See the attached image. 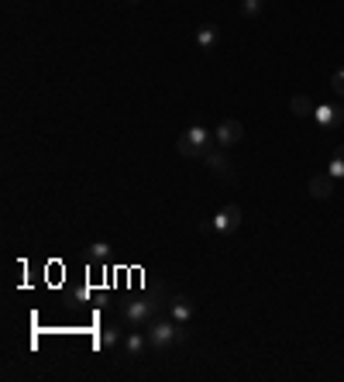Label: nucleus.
I'll return each instance as SVG.
<instances>
[{"label": "nucleus", "mask_w": 344, "mask_h": 382, "mask_svg": "<svg viewBox=\"0 0 344 382\" xmlns=\"http://www.w3.org/2000/svg\"><path fill=\"white\" fill-rule=\"evenodd\" d=\"M145 334H148V345H152V351H172V348H179L182 341H186V331H182V324H175V320H162V317H155L148 327H145Z\"/></svg>", "instance_id": "obj_1"}, {"label": "nucleus", "mask_w": 344, "mask_h": 382, "mask_svg": "<svg viewBox=\"0 0 344 382\" xmlns=\"http://www.w3.org/2000/svg\"><path fill=\"white\" fill-rule=\"evenodd\" d=\"M162 299H166V289H159V296H138V299H128V303L121 306V313H124V320H128L131 327H148V324L155 320Z\"/></svg>", "instance_id": "obj_2"}, {"label": "nucleus", "mask_w": 344, "mask_h": 382, "mask_svg": "<svg viewBox=\"0 0 344 382\" xmlns=\"http://www.w3.org/2000/svg\"><path fill=\"white\" fill-rule=\"evenodd\" d=\"M214 145H217V138H214L203 124H193V128H186L182 138L175 141V152H179L182 159H203Z\"/></svg>", "instance_id": "obj_3"}, {"label": "nucleus", "mask_w": 344, "mask_h": 382, "mask_svg": "<svg viewBox=\"0 0 344 382\" xmlns=\"http://www.w3.org/2000/svg\"><path fill=\"white\" fill-rule=\"evenodd\" d=\"M241 220H245L241 207H238V203H227V207H221V210L214 214V234H234V231L241 227Z\"/></svg>", "instance_id": "obj_4"}, {"label": "nucleus", "mask_w": 344, "mask_h": 382, "mask_svg": "<svg viewBox=\"0 0 344 382\" xmlns=\"http://www.w3.org/2000/svg\"><path fill=\"white\" fill-rule=\"evenodd\" d=\"M203 162H207V169H214L217 176H224V180H234V169H231L234 162L227 159V152H224L221 145H214V148L203 155Z\"/></svg>", "instance_id": "obj_5"}, {"label": "nucleus", "mask_w": 344, "mask_h": 382, "mask_svg": "<svg viewBox=\"0 0 344 382\" xmlns=\"http://www.w3.org/2000/svg\"><path fill=\"white\" fill-rule=\"evenodd\" d=\"M214 138H217L221 148H234V145L245 138V128H241V121H224V124L214 131Z\"/></svg>", "instance_id": "obj_6"}, {"label": "nucleus", "mask_w": 344, "mask_h": 382, "mask_svg": "<svg viewBox=\"0 0 344 382\" xmlns=\"http://www.w3.org/2000/svg\"><path fill=\"white\" fill-rule=\"evenodd\" d=\"M313 121H317L320 128H341V124H344V110H341V107H334V103H317Z\"/></svg>", "instance_id": "obj_7"}, {"label": "nucleus", "mask_w": 344, "mask_h": 382, "mask_svg": "<svg viewBox=\"0 0 344 382\" xmlns=\"http://www.w3.org/2000/svg\"><path fill=\"white\" fill-rule=\"evenodd\" d=\"M166 306H169V317L175 324H182V327L189 324V317H193V299L189 296H172Z\"/></svg>", "instance_id": "obj_8"}, {"label": "nucleus", "mask_w": 344, "mask_h": 382, "mask_svg": "<svg viewBox=\"0 0 344 382\" xmlns=\"http://www.w3.org/2000/svg\"><path fill=\"white\" fill-rule=\"evenodd\" d=\"M148 348H152V345H148V334H141V331H131V334L124 338V355H128V358H145Z\"/></svg>", "instance_id": "obj_9"}, {"label": "nucleus", "mask_w": 344, "mask_h": 382, "mask_svg": "<svg viewBox=\"0 0 344 382\" xmlns=\"http://www.w3.org/2000/svg\"><path fill=\"white\" fill-rule=\"evenodd\" d=\"M310 196L313 200H331L334 196V176L327 173V176H313L310 180Z\"/></svg>", "instance_id": "obj_10"}, {"label": "nucleus", "mask_w": 344, "mask_h": 382, "mask_svg": "<svg viewBox=\"0 0 344 382\" xmlns=\"http://www.w3.org/2000/svg\"><path fill=\"white\" fill-rule=\"evenodd\" d=\"M217 42H221V31H217V24H210V21H207V24H200V28H196V45H200L203 52H210Z\"/></svg>", "instance_id": "obj_11"}, {"label": "nucleus", "mask_w": 344, "mask_h": 382, "mask_svg": "<svg viewBox=\"0 0 344 382\" xmlns=\"http://www.w3.org/2000/svg\"><path fill=\"white\" fill-rule=\"evenodd\" d=\"M124 338H128V334H124L117 324H107V327L100 331V348H103V351H114V348H117Z\"/></svg>", "instance_id": "obj_12"}, {"label": "nucleus", "mask_w": 344, "mask_h": 382, "mask_svg": "<svg viewBox=\"0 0 344 382\" xmlns=\"http://www.w3.org/2000/svg\"><path fill=\"white\" fill-rule=\"evenodd\" d=\"M86 259H89L93 266H103V262H110V245H107V241H93V245L86 248Z\"/></svg>", "instance_id": "obj_13"}, {"label": "nucleus", "mask_w": 344, "mask_h": 382, "mask_svg": "<svg viewBox=\"0 0 344 382\" xmlns=\"http://www.w3.org/2000/svg\"><path fill=\"white\" fill-rule=\"evenodd\" d=\"M289 110L296 114V117H313V110H317V103H310V96L296 94L293 100H289Z\"/></svg>", "instance_id": "obj_14"}, {"label": "nucleus", "mask_w": 344, "mask_h": 382, "mask_svg": "<svg viewBox=\"0 0 344 382\" xmlns=\"http://www.w3.org/2000/svg\"><path fill=\"white\" fill-rule=\"evenodd\" d=\"M265 10V0H241V14L245 17H258Z\"/></svg>", "instance_id": "obj_15"}, {"label": "nucleus", "mask_w": 344, "mask_h": 382, "mask_svg": "<svg viewBox=\"0 0 344 382\" xmlns=\"http://www.w3.org/2000/svg\"><path fill=\"white\" fill-rule=\"evenodd\" d=\"M327 173H331L334 180H344V162H341V159H331V166H327Z\"/></svg>", "instance_id": "obj_16"}, {"label": "nucleus", "mask_w": 344, "mask_h": 382, "mask_svg": "<svg viewBox=\"0 0 344 382\" xmlns=\"http://www.w3.org/2000/svg\"><path fill=\"white\" fill-rule=\"evenodd\" d=\"M334 159H341V162H344V141H341V145H338V152H334Z\"/></svg>", "instance_id": "obj_17"}, {"label": "nucleus", "mask_w": 344, "mask_h": 382, "mask_svg": "<svg viewBox=\"0 0 344 382\" xmlns=\"http://www.w3.org/2000/svg\"><path fill=\"white\" fill-rule=\"evenodd\" d=\"M128 3H141V0H128Z\"/></svg>", "instance_id": "obj_18"}]
</instances>
